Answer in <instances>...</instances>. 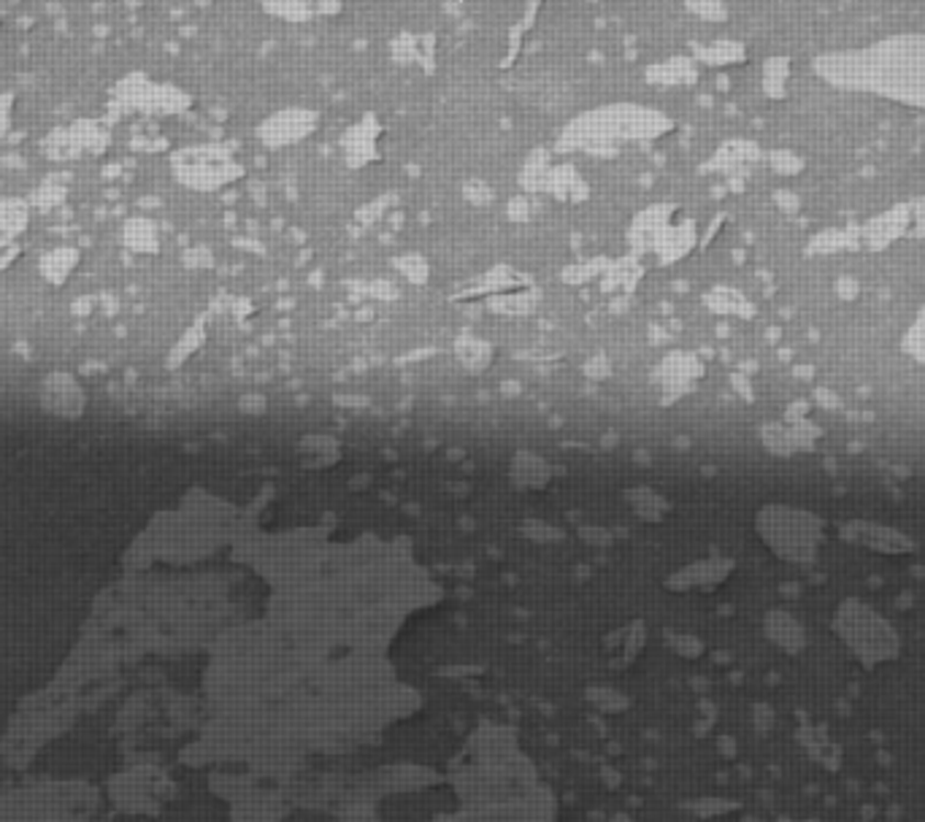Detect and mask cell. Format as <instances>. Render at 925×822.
<instances>
[{"mask_svg":"<svg viewBox=\"0 0 925 822\" xmlns=\"http://www.w3.org/2000/svg\"><path fill=\"white\" fill-rule=\"evenodd\" d=\"M817 436V428H812V425H799V428H796V425L793 428L769 425V428L764 430V444L769 447L774 454H796L812 449Z\"/></svg>","mask_w":925,"mask_h":822,"instance_id":"obj_5","label":"cell"},{"mask_svg":"<svg viewBox=\"0 0 925 822\" xmlns=\"http://www.w3.org/2000/svg\"><path fill=\"white\" fill-rule=\"evenodd\" d=\"M839 536L847 544L877 552V555H910L917 550L912 536L871 520H849L839 528Z\"/></svg>","mask_w":925,"mask_h":822,"instance_id":"obj_4","label":"cell"},{"mask_svg":"<svg viewBox=\"0 0 925 822\" xmlns=\"http://www.w3.org/2000/svg\"><path fill=\"white\" fill-rule=\"evenodd\" d=\"M755 528L774 555L788 563H812L823 544V520L793 506H764L755 517Z\"/></svg>","mask_w":925,"mask_h":822,"instance_id":"obj_3","label":"cell"},{"mask_svg":"<svg viewBox=\"0 0 925 822\" xmlns=\"http://www.w3.org/2000/svg\"><path fill=\"white\" fill-rule=\"evenodd\" d=\"M836 639L849 655L864 668H875L880 663H890L899 657L901 641L895 628L877 609L864 600H845L836 609L834 622Z\"/></svg>","mask_w":925,"mask_h":822,"instance_id":"obj_2","label":"cell"},{"mask_svg":"<svg viewBox=\"0 0 925 822\" xmlns=\"http://www.w3.org/2000/svg\"><path fill=\"white\" fill-rule=\"evenodd\" d=\"M106 796L87 777L38 774L0 790V822H95Z\"/></svg>","mask_w":925,"mask_h":822,"instance_id":"obj_1","label":"cell"},{"mask_svg":"<svg viewBox=\"0 0 925 822\" xmlns=\"http://www.w3.org/2000/svg\"><path fill=\"white\" fill-rule=\"evenodd\" d=\"M766 633L785 652H801L806 646L804 626L796 617H790L788 611H771L766 617Z\"/></svg>","mask_w":925,"mask_h":822,"instance_id":"obj_6","label":"cell"}]
</instances>
